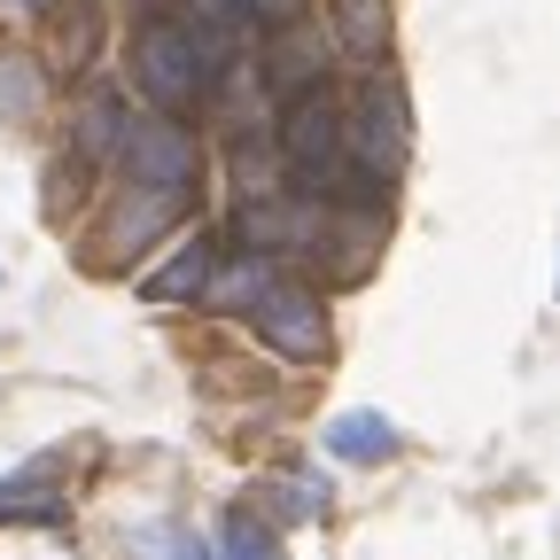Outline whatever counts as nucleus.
<instances>
[{"label":"nucleus","mask_w":560,"mask_h":560,"mask_svg":"<svg viewBox=\"0 0 560 560\" xmlns=\"http://www.w3.org/2000/svg\"><path fill=\"white\" fill-rule=\"evenodd\" d=\"M219 62H226V32H210V24H179V16H149L132 39V79L140 94H149L164 117L202 102L210 79H219Z\"/></svg>","instance_id":"f03ea898"},{"label":"nucleus","mask_w":560,"mask_h":560,"mask_svg":"<svg viewBox=\"0 0 560 560\" xmlns=\"http://www.w3.org/2000/svg\"><path fill=\"white\" fill-rule=\"evenodd\" d=\"M242 9H249L257 24H280V32H289V24L304 16V0H242Z\"/></svg>","instance_id":"dca6fc26"},{"label":"nucleus","mask_w":560,"mask_h":560,"mask_svg":"<svg viewBox=\"0 0 560 560\" xmlns=\"http://www.w3.org/2000/svg\"><path fill=\"white\" fill-rule=\"evenodd\" d=\"M0 109H16V117L32 109V70L24 62H0Z\"/></svg>","instance_id":"4468645a"},{"label":"nucleus","mask_w":560,"mask_h":560,"mask_svg":"<svg viewBox=\"0 0 560 560\" xmlns=\"http://www.w3.org/2000/svg\"><path fill=\"white\" fill-rule=\"evenodd\" d=\"M125 172H132V187H172V195H187L195 187V140L172 125V117H132L125 125Z\"/></svg>","instance_id":"20e7f679"},{"label":"nucleus","mask_w":560,"mask_h":560,"mask_svg":"<svg viewBox=\"0 0 560 560\" xmlns=\"http://www.w3.org/2000/svg\"><path fill=\"white\" fill-rule=\"evenodd\" d=\"M327 452L350 459V467H374V459L397 452V429H389L382 412H335V420H327Z\"/></svg>","instance_id":"6e6552de"},{"label":"nucleus","mask_w":560,"mask_h":560,"mask_svg":"<svg viewBox=\"0 0 560 560\" xmlns=\"http://www.w3.org/2000/svg\"><path fill=\"white\" fill-rule=\"evenodd\" d=\"M94 55V0H62V24H55V62L79 70Z\"/></svg>","instance_id":"9b49d317"},{"label":"nucleus","mask_w":560,"mask_h":560,"mask_svg":"<svg viewBox=\"0 0 560 560\" xmlns=\"http://www.w3.org/2000/svg\"><path fill=\"white\" fill-rule=\"evenodd\" d=\"M210 296L234 304V312H249L257 335H265L272 350H289V359H319V350H327L319 296L296 289V280L280 272V265H265V257H234V265L219 272V289H210Z\"/></svg>","instance_id":"f257e3e1"},{"label":"nucleus","mask_w":560,"mask_h":560,"mask_svg":"<svg viewBox=\"0 0 560 560\" xmlns=\"http://www.w3.org/2000/svg\"><path fill=\"white\" fill-rule=\"evenodd\" d=\"M219 560H280V537H272L265 522H249V514H234V522L219 529Z\"/></svg>","instance_id":"f8f14e48"},{"label":"nucleus","mask_w":560,"mask_h":560,"mask_svg":"<svg viewBox=\"0 0 560 560\" xmlns=\"http://www.w3.org/2000/svg\"><path fill=\"white\" fill-rule=\"evenodd\" d=\"M187 9H195V24H210V32H234L249 9H242V0H187Z\"/></svg>","instance_id":"2eb2a0df"},{"label":"nucleus","mask_w":560,"mask_h":560,"mask_svg":"<svg viewBox=\"0 0 560 560\" xmlns=\"http://www.w3.org/2000/svg\"><path fill=\"white\" fill-rule=\"evenodd\" d=\"M172 210H179V195H172V187H140V195H125V210L109 219V249H117V257H125V249H149V242H156V226L172 219Z\"/></svg>","instance_id":"1a4fd4ad"},{"label":"nucleus","mask_w":560,"mask_h":560,"mask_svg":"<svg viewBox=\"0 0 560 560\" xmlns=\"http://www.w3.org/2000/svg\"><path fill=\"white\" fill-rule=\"evenodd\" d=\"M219 272H226L219 242L195 234V242H179V249H172V265H164V272L140 280V296H149V304H187V296H210V289H219Z\"/></svg>","instance_id":"423d86ee"},{"label":"nucleus","mask_w":560,"mask_h":560,"mask_svg":"<svg viewBox=\"0 0 560 560\" xmlns=\"http://www.w3.org/2000/svg\"><path fill=\"white\" fill-rule=\"evenodd\" d=\"M140 9H156V0H140Z\"/></svg>","instance_id":"f3484780"},{"label":"nucleus","mask_w":560,"mask_h":560,"mask_svg":"<svg viewBox=\"0 0 560 560\" xmlns=\"http://www.w3.org/2000/svg\"><path fill=\"white\" fill-rule=\"evenodd\" d=\"M350 164H359L366 179H389L405 164V109H397V94L359 86V102H350Z\"/></svg>","instance_id":"39448f33"},{"label":"nucleus","mask_w":560,"mask_h":560,"mask_svg":"<svg viewBox=\"0 0 560 560\" xmlns=\"http://www.w3.org/2000/svg\"><path fill=\"white\" fill-rule=\"evenodd\" d=\"M280 156H289V172H296V187H335L342 179V164H350V117L319 94V86H304L296 102H289V117H280Z\"/></svg>","instance_id":"7ed1b4c3"},{"label":"nucleus","mask_w":560,"mask_h":560,"mask_svg":"<svg viewBox=\"0 0 560 560\" xmlns=\"http://www.w3.org/2000/svg\"><path fill=\"white\" fill-rule=\"evenodd\" d=\"M62 514V459H32L0 482V522H55Z\"/></svg>","instance_id":"0eeeda50"},{"label":"nucleus","mask_w":560,"mask_h":560,"mask_svg":"<svg viewBox=\"0 0 560 560\" xmlns=\"http://www.w3.org/2000/svg\"><path fill=\"white\" fill-rule=\"evenodd\" d=\"M272 499H280V514H289V522H319V514H327V482L296 467V475L272 482Z\"/></svg>","instance_id":"ddd939ff"},{"label":"nucleus","mask_w":560,"mask_h":560,"mask_svg":"<svg viewBox=\"0 0 560 560\" xmlns=\"http://www.w3.org/2000/svg\"><path fill=\"white\" fill-rule=\"evenodd\" d=\"M335 32L350 55H382L389 47V0H335Z\"/></svg>","instance_id":"9d476101"}]
</instances>
